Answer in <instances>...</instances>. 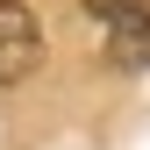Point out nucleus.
Segmentation results:
<instances>
[{
  "instance_id": "obj_1",
  "label": "nucleus",
  "mask_w": 150,
  "mask_h": 150,
  "mask_svg": "<svg viewBox=\"0 0 150 150\" xmlns=\"http://www.w3.org/2000/svg\"><path fill=\"white\" fill-rule=\"evenodd\" d=\"M36 64H43V29H36V14L22 0H0V86L29 79Z\"/></svg>"
},
{
  "instance_id": "obj_2",
  "label": "nucleus",
  "mask_w": 150,
  "mask_h": 150,
  "mask_svg": "<svg viewBox=\"0 0 150 150\" xmlns=\"http://www.w3.org/2000/svg\"><path fill=\"white\" fill-rule=\"evenodd\" d=\"M107 57L115 64H150V0H115L107 7Z\"/></svg>"
}]
</instances>
